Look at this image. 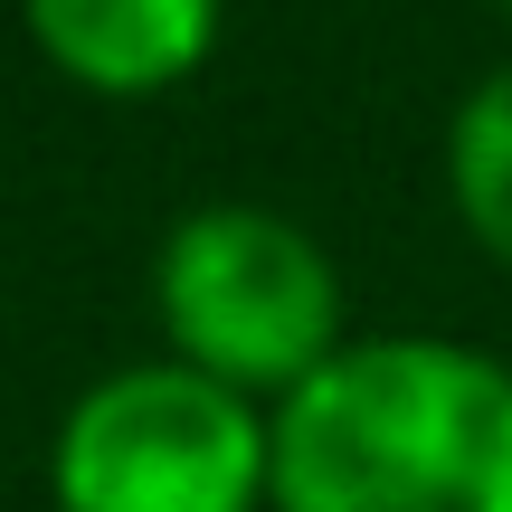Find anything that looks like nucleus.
Wrapping results in <instances>:
<instances>
[{
    "instance_id": "7ed1b4c3",
    "label": "nucleus",
    "mask_w": 512,
    "mask_h": 512,
    "mask_svg": "<svg viewBox=\"0 0 512 512\" xmlns=\"http://www.w3.org/2000/svg\"><path fill=\"white\" fill-rule=\"evenodd\" d=\"M162 323L209 380H304L342 351V275L294 219L256 200L181 209L162 238Z\"/></svg>"
},
{
    "instance_id": "39448f33",
    "label": "nucleus",
    "mask_w": 512,
    "mask_h": 512,
    "mask_svg": "<svg viewBox=\"0 0 512 512\" xmlns=\"http://www.w3.org/2000/svg\"><path fill=\"white\" fill-rule=\"evenodd\" d=\"M446 181H456L465 228L512 266V57L456 105V124H446Z\"/></svg>"
},
{
    "instance_id": "f257e3e1",
    "label": "nucleus",
    "mask_w": 512,
    "mask_h": 512,
    "mask_svg": "<svg viewBox=\"0 0 512 512\" xmlns=\"http://www.w3.org/2000/svg\"><path fill=\"white\" fill-rule=\"evenodd\" d=\"M275 512H512V361L361 332L275 408Z\"/></svg>"
},
{
    "instance_id": "20e7f679",
    "label": "nucleus",
    "mask_w": 512,
    "mask_h": 512,
    "mask_svg": "<svg viewBox=\"0 0 512 512\" xmlns=\"http://www.w3.org/2000/svg\"><path fill=\"white\" fill-rule=\"evenodd\" d=\"M19 10L67 76L114 95H143L162 76L200 67V48L219 38V0H19Z\"/></svg>"
},
{
    "instance_id": "423d86ee",
    "label": "nucleus",
    "mask_w": 512,
    "mask_h": 512,
    "mask_svg": "<svg viewBox=\"0 0 512 512\" xmlns=\"http://www.w3.org/2000/svg\"><path fill=\"white\" fill-rule=\"evenodd\" d=\"M503 10H512V0H503Z\"/></svg>"
},
{
    "instance_id": "f03ea898",
    "label": "nucleus",
    "mask_w": 512,
    "mask_h": 512,
    "mask_svg": "<svg viewBox=\"0 0 512 512\" xmlns=\"http://www.w3.org/2000/svg\"><path fill=\"white\" fill-rule=\"evenodd\" d=\"M266 465L275 427L228 380L190 361H133L67 399L48 475L67 512H247Z\"/></svg>"
}]
</instances>
